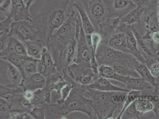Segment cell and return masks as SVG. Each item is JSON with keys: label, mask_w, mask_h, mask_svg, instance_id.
I'll return each mask as SVG.
<instances>
[{"label": "cell", "mask_w": 159, "mask_h": 119, "mask_svg": "<svg viewBox=\"0 0 159 119\" xmlns=\"http://www.w3.org/2000/svg\"><path fill=\"white\" fill-rule=\"evenodd\" d=\"M71 0H47L33 20L48 45L53 32L58 30L75 11Z\"/></svg>", "instance_id": "obj_1"}, {"label": "cell", "mask_w": 159, "mask_h": 119, "mask_svg": "<svg viewBox=\"0 0 159 119\" xmlns=\"http://www.w3.org/2000/svg\"><path fill=\"white\" fill-rule=\"evenodd\" d=\"M126 92H104L95 90L86 89L84 95L92 100L91 107L94 112V118H111L116 110L125 101Z\"/></svg>", "instance_id": "obj_2"}, {"label": "cell", "mask_w": 159, "mask_h": 119, "mask_svg": "<svg viewBox=\"0 0 159 119\" xmlns=\"http://www.w3.org/2000/svg\"><path fill=\"white\" fill-rule=\"evenodd\" d=\"M86 89L81 86L74 87L70 95L63 102L49 104V108L54 114L66 116L73 112H80L87 115L90 119L94 118L91 107L92 101L85 96Z\"/></svg>", "instance_id": "obj_3"}, {"label": "cell", "mask_w": 159, "mask_h": 119, "mask_svg": "<svg viewBox=\"0 0 159 119\" xmlns=\"http://www.w3.org/2000/svg\"><path fill=\"white\" fill-rule=\"evenodd\" d=\"M79 17V14L75 10L68 19L53 34L49 42L48 48L56 64L64 49L76 39V22Z\"/></svg>", "instance_id": "obj_4"}, {"label": "cell", "mask_w": 159, "mask_h": 119, "mask_svg": "<svg viewBox=\"0 0 159 119\" xmlns=\"http://www.w3.org/2000/svg\"><path fill=\"white\" fill-rule=\"evenodd\" d=\"M94 73L88 62L74 63L68 67L64 77L68 83L74 86H86L99 77Z\"/></svg>", "instance_id": "obj_5"}, {"label": "cell", "mask_w": 159, "mask_h": 119, "mask_svg": "<svg viewBox=\"0 0 159 119\" xmlns=\"http://www.w3.org/2000/svg\"><path fill=\"white\" fill-rule=\"evenodd\" d=\"M9 35L21 42L32 40L37 43L42 47H47V42L36 27L33 20H23L13 22Z\"/></svg>", "instance_id": "obj_6"}, {"label": "cell", "mask_w": 159, "mask_h": 119, "mask_svg": "<svg viewBox=\"0 0 159 119\" xmlns=\"http://www.w3.org/2000/svg\"><path fill=\"white\" fill-rule=\"evenodd\" d=\"M95 57L99 65L111 66L117 63H128L135 57L130 54L120 51L108 45L107 42H102L95 52Z\"/></svg>", "instance_id": "obj_7"}, {"label": "cell", "mask_w": 159, "mask_h": 119, "mask_svg": "<svg viewBox=\"0 0 159 119\" xmlns=\"http://www.w3.org/2000/svg\"><path fill=\"white\" fill-rule=\"evenodd\" d=\"M24 77L18 68L1 58V85L20 87Z\"/></svg>", "instance_id": "obj_8"}, {"label": "cell", "mask_w": 159, "mask_h": 119, "mask_svg": "<svg viewBox=\"0 0 159 119\" xmlns=\"http://www.w3.org/2000/svg\"><path fill=\"white\" fill-rule=\"evenodd\" d=\"M109 18L122 17L135 8L137 5L132 0H104Z\"/></svg>", "instance_id": "obj_9"}, {"label": "cell", "mask_w": 159, "mask_h": 119, "mask_svg": "<svg viewBox=\"0 0 159 119\" xmlns=\"http://www.w3.org/2000/svg\"><path fill=\"white\" fill-rule=\"evenodd\" d=\"M117 29L119 30L120 31L124 32L126 34L128 53L132 55L141 63L144 64H147L148 60H146L140 52L136 38L131 27L124 24H120Z\"/></svg>", "instance_id": "obj_10"}, {"label": "cell", "mask_w": 159, "mask_h": 119, "mask_svg": "<svg viewBox=\"0 0 159 119\" xmlns=\"http://www.w3.org/2000/svg\"><path fill=\"white\" fill-rule=\"evenodd\" d=\"M88 9L94 24L97 26L109 18L104 0H89Z\"/></svg>", "instance_id": "obj_11"}, {"label": "cell", "mask_w": 159, "mask_h": 119, "mask_svg": "<svg viewBox=\"0 0 159 119\" xmlns=\"http://www.w3.org/2000/svg\"><path fill=\"white\" fill-rule=\"evenodd\" d=\"M75 38L77 41L76 59L75 63L88 62L90 63L91 56L89 46L86 40V34L82 25Z\"/></svg>", "instance_id": "obj_12"}, {"label": "cell", "mask_w": 159, "mask_h": 119, "mask_svg": "<svg viewBox=\"0 0 159 119\" xmlns=\"http://www.w3.org/2000/svg\"><path fill=\"white\" fill-rule=\"evenodd\" d=\"M11 10L9 17L13 22L28 20L33 21L31 14L24 0H11Z\"/></svg>", "instance_id": "obj_13"}, {"label": "cell", "mask_w": 159, "mask_h": 119, "mask_svg": "<svg viewBox=\"0 0 159 119\" xmlns=\"http://www.w3.org/2000/svg\"><path fill=\"white\" fill-rule=\"evenodd\" d=\"M120 17H112L98 24L99 33L102 37V42L109 40L120 25Z\"/></svg>", "instance_id": "obj_14"}, {"label": "cell", "mask_w": 159, "mask_h": 119, "mask_svg": "<svg viewBox=\"0 0 159 119\" xmlns=\"http://www.w3.org/2000/svg\"><path fill=\"white\" fill-rule=\"evenodd\" d=\"M157 5L151 6L146 8L141 18L144 21L147 31L152 32L159 31Z\"/></svg>", "instance_id": "obj_15"}, {"label": "cell", "mask_w": 159, "mask_h": 119, "mask_svg": "<svg viewBox=\"0 0 159 119\" xmlns=\"http://www.w3.org/2000/svg\"><path fill=\"white\" fill-rule=\"evenodd\" d=\"M46 83V78L42 75L37 73L24 77L20 88L23 91L26 90L34 91L44 88Z\"/></svg>", "instance_id": "obj_16"}, {"label": "cell", "mask_w": 159, "mask_h": 119, "mask_svg": "<svg viewBox=\"0 0 159 119\" xmlns=\"http://www.w3.org/2000/svg\"><path fill=\"white\" fill-rule=\"evenodd\" d=\"M82 88L86 89L95 90L104 92H129L130 91L127 88H124L114 85L109 79L99 77L93 83L86 86H81Z\"/></svg>", "instance_id": "obj_17"}, {"label": "cell", "mask_w": 159, "mask_h": 119, "mask_svg": "<svg viewBox=\"0 0 159 119\" xmlns=\"http://www.w3.org/2000/svg\"><path fill=\"white\" fill-rule=\"evenodd\" d=\"M73 6L79 14L85 34H91L94 32V26L89 19L83 4L80 1H77L74 3Z\"/></svg>", "instance_id": "obj_18"}, {"label": "cell", "mask_w": 159, "mask_h": 119, "mask_svg": "<svg viewBox=\"0 0 159 119\" xmlns=\"http://www.w3.org/2000/svg\"><path fill=\"white\" fill-rule=\"evenodd\" d=\"M128 64L136 71L141 78L147 81L153 86L155 87L157 85V79L153 77L150 73L149 69L145 64L141 63L135 57L131 59Z\"/></svg>", "instance_id": "obj_19"}, {"label": "cell", "mask_w": 159, "mask_h": 119, "mask_svg": "<svg viewBox=\"0 0 159 119\" xmlns=\"http://www.w3.org/2000/svg\"><path fill=\"white\" fill-rule=\"evenodd\" d=\"M145 9L144 7L137 6L128 14L121 17L120 24L131 27L134 24L139 22Z\"/></svg>", "instance_id": "obj_20"}, {"label": "cell", "mask_w": 159, "mask_h": 119, "mask_svg": "<svg viewBox=\"0 0 159 119\" xmlns=\"http://www.w3.org/2000/svg\"><path fill=\"white\" fill-rule=\"evenodd\" d=\"M108 45L120 51L128 53L126 36L124 32L114 33L107 42Z\"/></svg>", "instance_id": "obj_21"}, {"label": "cell", "mask_w": 159, "mask_h": 119, "mask_svg": "<svg viewBox=\"0 0 159 119\" xmlns=\"http://www.w3.org/2000/svg\"><path fill=\"white\" fill-rule=\"evenodd\" d=\"M8 53H14L24 57H28L26 49L24 43L16 38L11 36L8 47L5 51L0 53V56H3Z\"/></svg>", "instance_id": "obj_22"}, {"label": "cell", "mask_w": 159, "mask_h": 119, "mask_svg": "<svg viewBox=\"0 0 159 119\" xmlns=\"http://www.w3.org/2000/svg\"><path fill=\"white\" fill-rule=\"evenodd\" d=\"M130 91H146L151 89L152 85L142 78H127L124 84Z\"/></svg>", "instance_id": "obj_23"}, {"label": "cell", "mask_w": 159, "mask_h": 119, "mask_svg": "<svg viewBox=\"0 0 159 119\" xmlns=\"http://www.w3.org/2000/svg\"><path fill=\"white\" fill-rule=\"evenodd\" d=\"M98 74L100 77L112 79L125 83L127 77L122 76L117 74L111 66L107 65H99L98 68Z\"/></svg>", "instance_id": "obj_24"}, {"label": "cell", "mask_w": 159, "mask_h": 119, "mask_svg": "<svg viewBox=\"0 0 159 119\" xmlns=\"http://www.w3.org/2000/svg\"><path fill=\"white\" fill-rule=\"evenodd\" d=\"M111 66L117 74L122 76L132 78H141L136 71L130 66L128 63H115Z\"/></svg>", "instance_id": "obj_25"}, {"label": "cell", "mask_w": 159, "mask_h": 119, "mask_svg": "<svg viewBox=\"0 0 159 119\" xmlns=\"http://www.w3.org/2000/svg\"><path fill=\"white\" fill-rule=\"evenodd\" d=\"M23 43L25 45L27 55L29 57L38 60L41 59L43 47L32 40H27Z\"/></svg>", "instance_id": "obj_26"}, {"label": "cell", "mask_w": 159, "mask_h": 119, "mask_svg": "<svg viewBox=\"0 0 159 119\" xmlns=\"http://www.w3.org/2000/svg\"><path fill=\"white\" fill-rule=\"evenodd\" d=\"M39 60L30 57L25 59L21 72L24 77L38 73L37 66Z\"/></svg>", "instance_id": "obj_27"}, {"label": "cell", "mask_w": 159, "mask_h": 119, "mask_svg": "<svg viewBox=\"0 0 159 119\" xmlns=\"http://www.w3.org/2000/svg\"><path fill=\"white\" fill-rule=\"evenodd\" d=\"M142 115L137 109L136 101L134 102L127 107L120 119H143Z\"/></svg>", "instance_id": "obj_28"}, {"label": "cell", "mask_w": 159, "mask_h": 119, "mask_svg": "<svg viewBox=\"0 0 159 119\" xmlns=\"http://www.w3.org/2000/svg\"><path fill=\"white\" fill-rule=\"evenodd\" d=\"M40 60L49 69L54 72L57 70L56 65L51 53L47 47L44 46L42 49L41 58Z\"/></svg>", "instance_id": "obj_29"}, {"label": "cell", "mask_w": 159, "mask_h": 119, "mask_svg": "<svg viewBox=\"0 0 159 119\" xmlns=\"http://www.w3.org/2000/svg\"><path fill=\"white\" fill-rule=\"evenodd\" d=\"M141 96V92L140 91L131 90L127 94L126 98L124 101L123 106L122 110L120 111L119 114L118 115L117 117V119H120L121 116L123 113L125 108L134 102L137 101Z\"/></svg>", "instance_id": "obj_30"}, {"label": "cell", "mask_w": 159, "mask_h": 119, "mask_svg": "<svg viewBox=\"0 0 159 119\" xmlns=\"http://www.w3.org/2000/svg\"><path fill=\"white\" fill-rule=\"evenodd\" d=\"M139 97L136 101L137 110L143 115L146 112L154 109V106L152 102L145 98H141Z\"/></svg>", "instance_id": "obj_31"}, {"label": "cell", "mask_w": 159, "mask_h": 119, "mask_svg": "<svg viewBox=\"0 0 159 119\" xmlns=\"http://www.w3.org/2000/svg\"><path fill=\"white\" fill-rule=\"evenodd\" d=\"M30 103L33 107L35 106L44 105L45 103H47L43 88L34 91V95Z\"/></svg>", "instance_id": "obj_32"}, {"label": "cell", "mask_w": 159, "mask_h": 119, "mask_svg": "<svg viewBox=\"0 0 159 119\" xmlns=\"http://www.w3.org/2000/svg\"><path fill=\"white\" fill-rule=\"evenodd\" d=\"M11 0H5L1 2L0 5V16L1 21L5 20L11 14Z\"/></svg>", "instance_id": "obj_33"}, {"label": "cell", "mask_w": 159, "mask_h": 119, "mask_svg": "<svg viewBox=\"0 0 159 119\" xmlns=\"http://www.w3.org/2000/svg\"><path fill=\"white\" fill-rule=\"evenodd\" d=\"M45 110L44 105L35 106L28 113L33 119H46Z\"/></svg>", "instance_id": "obj_34"}, {"label": "cell", "mask_w": 159, "mask_h": 119, "mask_svg": "<svg viewBox=\"0 0 159 119\" xmlns=\"http://www.w3.org/2000/svg\"><path fill=\"white\" fill-rule=\"evenodd\" d=\"M0 35V53H2L8 47L10 41V36L9 33L6 32H1Z\"/></svg>", "instance_id": "obj_35"}, {"label": "cell", "mask_w": 159, "mask_h": 119, "mask_svg": "<svg viewBox=\"0 0 159 119\" xmlns=\"http://www.w3.org/2000/svg\"><path fill=\"white\" fill-rule=\"evenodd\" d=\"M74 87V85L69 83H68L65 85L61 91L60 93L61 95V98L57 101V102L60 103L65 101L70 95L72 89Z\"/></svg>", "instance_id": "obj_36"}, {"label": "cell", "mask_w": 159, "mask_h": 119, "mask_svg": "<svg viewBox=\"0 0 159 119\" xmlns=\"http://www.w3.org/2000/svg\"><path fill=\"white\" fill-rule=\"evenodd\" d=\"M91 40L94 52H96L98 46L102 41V37L98 32H93L91 34Z\"/></svg>", "instance_id": "obj_37"}, {"label": "cell", "mask_w": 159, "mask_h": 119, "mask_svg": "<svg viewBox=\"0 0 159 119\" xmlns=\"http://www.w3.org/2000/svg\"><path fill=\"white\" fill-rule=\"evenodd\" d=\"M137 6L147 8L152 5H157L158 0H132Z\"/></svg>", "instance_id": "obj_38"}, {"label": "cell", "mask_w": 159, "mask_h": 119, "mask_svg": "<svg viewBox=\"0 0 159 119\" xmlns=\"http://www.w3.org/2000/svg\"><path fill=\"white\" fill-rule=\"evenodd\" d=\"M148 69L153 77L156 79L159 78V63L158 62L155 60L154 63L150 65Z\"/></svg>", "instance_id": "obj_39"}, {"label": "cell", "mask_w": 159, "mask_h": 119, "mask_svg": "<svg viewBox=\"0 0 159 119\" xmlns=\"http://www.w3.org/2000/svg\"><path fill=\"white\" fill-rule=\"evenodd\" d=\"M22 93L25 98L30 102L33 98V95H34V91L26 90L23 91Z\"/></svg>", "instance_id": "obj_40"}, {"label": "cell", "mask_w": 159, "mask_h": 119, "mask_svg": "<svg viewBox=\"0 0 159 119\" xmlns=\"http://www.w3.org/2000/svg\"><path fill=\"white\" fill-rule=\"evenodd\" d=\"M151 38L154 44L159 45V31L152 32Z\"/></svg>", "instance_id": "obj_41"}, {"label": "cell", "mask_w": 159, "mask_h": 119, "mask_svg": "<svg viewBox=\"0 0 159 119\" xmlns=\"http://www.w3.org/2000/svg\"><path fill=\"white\" fill-rule=\"evenodd\" d=\"M153 104L154 106L153 110H154L156 118L159 119V102H154Z\"/></svg>", "instance_id": "obj_42"}, {"label": "cell", "mask_w": 159, "mask_h": 119, "mask_svg": "<svg viewBox=\"0 0 159 119\" xmlns=\"http://www.w3.org/2000/svg\"><path fill=\"white\" fill-rule=\"evenodd\" d=\"M157 50L154 53L153 59L156 60L159 63V49H157Z\"/></svg>", "instance_id": "obj_43"}, {"label": "cell", "mask_w": 159, "mask_h": 119, "mask_svg": "<svg viewBox=\"0 0 159 119\" xmlns=\"http://www.w3.org/2000/svg\"><path fill=\"white\" fill-rule=\"evenodd\" d=\"M37 0H28L26 3V5L27 8L29 9L30 7L33 5L34 3Z\"/></svg>", "instance_id": "obj_44"}, {"label": "cell", "mask_w": 159, "mask_h": 119, "mask_svg": "<svg viewBox=\"0 0 159 119\" xmlns=\"http://www.w3.org/2000/svg\"><path fill=\"white\" fill-rule=\"evenodd\" d=\"M157 14H158L159 20V0H158L157 2Z\"/></svg>", "instance_id": "obj_45"}, {"label": "cell", "mask_w": 159, "mask_h": 119, "mask_svg": "<svg viewBox=\"0 0 159 119\" xmlns=\"http://www.w3.org/2000/svg\"><path fill=\"white\" fill-rule=\"evenodd\" d=\"M24 1H25V2L26 4L27 1H28V0H24Z\"/></svg>", "instance_id": "obj_46"}]
</instances>
